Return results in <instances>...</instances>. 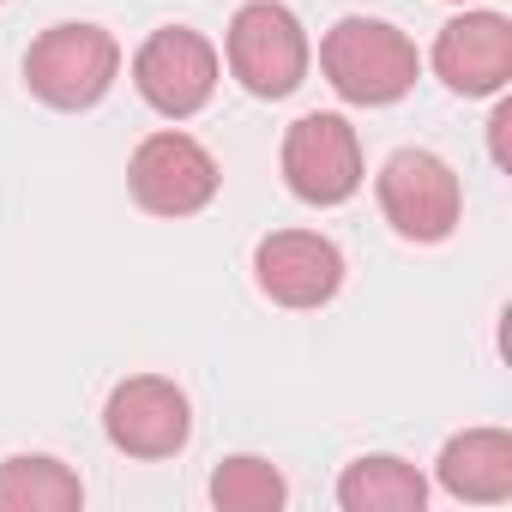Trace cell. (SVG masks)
I'll list each match as a JSON object with an SVG mask.
<instances>
[{
  "instance_id": "obj_1",
  "label": "cell",
  "mask_w": 512,
  "mask_h": 512,
  "mask_svg": "<svg viewBox=\"0 0 512 512\" xmlns=\"http://www.w3.org/2000/svg\"><path fill=\"white\" fill-rule=\"evenodd\" d=\"M320 73L344 103L386 109V103L410 97V85L422 73V55L386 19H338L326 31V43H320Z\"/></svg>"
},
{
  "instance_id": "obj_2",
  "label": "cell",
  "mask_w": 512,
  "mask_h": 512,
  "mask_svg": "<svg viewBox=\"0 0 512 512\" xmlns=\"http://www.w3.org/2000/svg\"><path fill=\"white\" fill-rule=\"evenodd\" d=\"M115 73H121V43H115L103 25H79V19L49 25V31L31 43V55H25V85H31V97L49 103V109H61V115L97 109V103L109 97Z\"/></svg>"
},
{
  "instance_id": "obj_3",
  "label": "cell",
  "mask_w": 512,
  "mask_h": 512,
  "mask_svg": "<svg viewBox=\"0 0 512 512\" xmlns=\"http://www.w3.org/2000/svg\"><path fill=\"white\" fill-rule=\"evenodd\" d=\"M223 55H229V73L241 79L247 97H290L308 67H314V49H308V31L302 19L284 7V0H247V7L229 19V37H223Z\"/></svg>"
},
{
  "instance_id": "obj_4",
  "label": "cell",
  "mask_w": 512,
  "mask_h": 512,
  "mask_svg": "<svg viewBox=\"0 0 512 512\" xmlns=\"http://www.w3.org/2000/svg\"><path fill=\"white\" fill-rule=\"evenodd\" d=\"M374 193H380L386 223L404 241H416V247L446 241L458 229V217H464V187H458L452 163L434 157V151H422V145L392 151L380 163V175H374Z\"/></svg>"
},
{
  "instance_id": "obj_5",
  "label": "cell",
  "mask_w": 512,
  "mask_h": 512,
  "mask_svg": "<svg viewBox=\"0 0 512 512\" xmlns=\"http://www.w3.org/2000/svg\"><path fill=\"white\" fill-rule=\"evenodd\" d=\"M127 187H133L139 211H151V217H193L217 199L223 169L193 133L169 127V133L139 139V151L127 163Z\"/></svg>"
},
{
  "instance_id": "obj_6",
  "label": "cell",
  "mask_w": 512,
  "mask_h": 512,
  "mask_svg": "<svg viewBox=\"0 0 512 512\" xmlns=\"http://www.w3.org/2000/svg\"><path fill=\"white\" fill-rule=\"evenodd\" d=\"M217 73H223L217 49H211L199 31H187V25L151 31V37L139 43V55H133V91H139L163 121L199 115V109L217 97Z\"/></svg>"
},
{
  "instance_id": "obj_7",
  "label": "cell",
  "mask_w": 512,
  "mask_h": 512,
  "mask_svg": "<svg viewBox=\"0 0 512 512\" xmlns=\"http://www.w3.org/2000/svg\"><path fill=\"white\" fill-rule=\"evenodd\" d=\"M278 163H284V187L302 205H320V211L356 199V187H362V139L344 115H326V109L302 115L284 133Z\"/></svg>"
},
{
  "instance_id": "obj_8",
  "label": "cell",
  "mask_w": 512,
  "mask_h": 512,
  "mask_svg": "<svg viewBox=\"0 0 512 512\" xmlns=\"http://www.w3.org/2000/svg\"><path fill=\"white\" fill-rule=\"evenodd\" d=\"M103 434L127 458H175L193 440V404L163 374H133L103 404Z\"/></svg>"
},
{
  "instance_id": "obj_9",
  "label": "cell",
  "mask_w": 512,
  "mask_h": 512,
  "mask_svg": "<svg viewBox=\"0 0 512 512\" xmlns=\"http://www.w3.org/2000/svg\"><path fill=\"white\" fill-rule=\"evenodd\" d=\"M253 284L278 308H326L344 290V253L320 229H272L253 247Z\"/></svg>"
},
{
  "instance_id": "obj_10",
  "label": "cell",
  "mask_w": 512,
  "mask_h": 512,
  "mask_svg": "<svg viewBox=\"0 0 512 512\" xmlns=\"http://www.w3.org/2000/svg\"><path fill=\"white\" fill-rule=\"evenodd\" d=\"M434 73L458 97H500L512 79V25L500 13H458L434 37Z\"/></svg>"
},
{
  "instance_id": "obj_11",
  "label": "cell",
  "mask_w": 512,
  "mask_h": 512,
  "mask_svg": "<svg viewBox=\"0 0 512 512\" xmlns=\"http://www.w3.org/2000/svg\"><path fill=\"white\" fill-rule=\"evenodd\" d=\"M434 476L452 500L470 506H500L512 500V434L506 428H464L440 446Z\"/></svg>"
},
{
  "instance_id": "obj_12",
  "label": "cell",
  "mask_w": 512,
  "mask_h": 512,
  "mask_svg": "<svg viewBox=\"0 0 512 512\" xmlns=\"http://www.w3.org/2000/svg\"><path fill=\"white\" fill-rule=\"evenodd\" d=\"M338 506L344 512H422L428 506V476L392 452H368L344 464L338 476Z\"/></svg>"
},
{
  "instance_id": "obj_13",
  "label": "cell",
  "mask_w": 512,
  "mask_h": 512,
  "mask_svg": "<svg viewBox=\"0 0 512 512\" xmlns=\"http://www.w3.org/2000/svg\"><path fill=\"white\" fill-rule=\"evenodd\" d=\"M85 482L49 452H19L0 464V512H79Z\"/></svg>"
},
{
  "instance_id": "obj_14",
  "label": "cell",
  "mask_w": 512,
  "mask_h": 512,
  "mask_svg": "<svg viewBox=\"0 0 512 512\" xmlns=\"http://www.w3.org/2000/svg\"><path fill=\"white\" fill-rule=\"evenodd\" d=\"M211 500L223 512H278L290 500V482L272 458H253V452H235L211 470Z\"/></svg>"
},
{
  "instance_id": "obj_15",
  "label": "cell",
  "mask_w": 512,
  "mask_h": 512,
  "mask_svg": "<svg viewBox=\"0 0 512 512\" xmlns=\"http://www.w3.org/2000/svg\"><path fill=\"white\" fill-rule=\"evenodd\" d=\"M506 127H512V103H500V109H494V121H488V157H494L500 169L512 163V157H506Z\"/></svg>"
},
{
  "instance_id": "obj_16",
  "label": "cell",
  "mask_w": 512,
  "mask_h": 512,
  "mask_svg": "<svg viewBox=\"0 0 512 512\" xmlns=\"http://www.w3.org/2000/svg\"><path fill=\"white\" fill-rule=\"evenodd\" d=\"M458 7H464V0H458Z\"/></svg>"
}]
</instances>
